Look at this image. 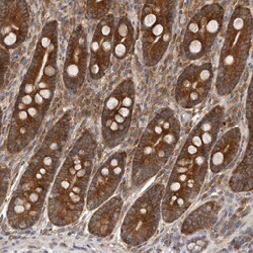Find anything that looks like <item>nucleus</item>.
Here are the masks:
<instances>
[{"instance_id":"6ab92c4d","label":"nucleus","mask_w":253,"mask_h":253,"mask_svg":"<svg viewBox=\"0 0 253 253\" xmlns=\"http://www.w3.org/2000/svg\"><path fill=\"white\" fill-rule=\"evenodd\" d=\"M135 46V28L128 15H123L116 23L113 37V57L124 60L129 57Z\"/></svg>"},{"instance_id":"1a4fd4ad","label":"nucleus","mask_w":253,"mask_h":253,"mask_svg":"<svg viewBox=\"0 0 253 253\" xmlns=\"http://www.w3.org/2000/svg\"><path fill=\"white\" fill-rule=\"evenodd\" d=\"M136 103V85L133 78H125L103 102L100 133L103 146L114 149L129 135Z\"/></svg>"},{"instance_id":"6e6552de","label":"nucleus","mask_w":253,"mask_h":253,"mask_svg":"<svg viewBox=\"0 0 253 253\" xmlns=\"http://www.w3.org/2000/svg\"><path fill=\"white\" fill-rule=\"evenodd\" d=\"M164 187L161 183L151 184L126 213L120 230L121 240L126 245L137 247L154 237L162 219Z\"/></svg>"},{"instance_id":"f8f14e48","label":"nucleus","mask_w":253,"mask_h":253,"mask_svg":"<svg viewBox=\"0 0 253 253\" xmlns=\"http://www.w3.org/2000/svg\"><path fill=\"white\" fill-rule=\"evenodd\" d=\"M126 153L123 150L112 153L93 173L86 199V209L94 211L114 197L125 175Z\"/></svg>"},{"instance_id":"2eb2a0df","label":"nucleus","mask_w":253,"mask_h":253,"mask_svg":"<svg viewBox=\"0 0 253 253\" xmlns=\"http://www.w3.org/2000/svg\"><path fill=\"white\" fill-rule=\"evenodd\" d=\"M116 17L109 14L97 23L89 44L88 74L92 80H99L107 74L113 57V37Z\"/></svg>"},{"instance_id":"9d476101","label":"nucleus","mask_w":253,"mask_h":253,"mask_svg":"<svg viewBox=\"0 0 253 253\" xmlns=\"http://www.w3.org/2000/svg\"><path fill=\"white\" fill-rule=\"evenodd\" d=\"M224 7L217 2L202 6L189 19L181 42V54L189 61H198L213 49L223 29Z\"/></svg>"},{"instance_id":"f3484780","label":"nucleus","mask_w":253,"mask_h":253,"mask_svg":"<svg viewBox=\"0 0 253 253\" xmlns=\"http://www.w3.org/2000/svg\"><path fill=\"white\" fill-rule=\"evenodd\" d=\"M123 207L122 197L114 196L96 208L87 225L89 233L99 238L110 236L121 219Z\"/></svg>"},{"instance_id":"9b49d317","label":"nucleus","mask_w":253,"mask_h":253,"mask_svg":"<svg viewBox=\"0 0 253 253\" xmlns=\"http://www.w3.org/2000/svg\"><path fill=\"white\" fill-rule=\"evenodd\" d=\"M215 81L212 63H193L179 74L174 89L176 103L184 110H193L209 96Z\"/></svg>"},{"instance_id":"20e7f679","label":"nucleus","mask_w":253,"mask_h":253,"mask_svg":"<svg viewBox=\"0 0 253 253\" xmlns=\"http://www.w3.org/2000/svg\"><path fill=\"white\" fill-rule=\"evenodd\" d=\"M96 153L93 134L84 131L62 161L47 202L48 217L54 226H70L83 214Z\"/></svg>"},{"instance_id":"423d86ee","label":"nucleus","mask_w":253,"mask_h":253,"mask_svg":"<svg viewBox=\"0 0 253 253\" xmlns=\"http://www.w3.org/2000/svg\"><path fill=\"white\" fill-rule=\"evenodd\" d=\"M253 34L250 8L238 5L232 12L221 49L215 86L220 96H228L235 90L245 71Z\"/></svg>"},{"instance_id":"dca6fc26","label":"nucleus","mask_w":253,"mask_h":253,"mask_svg":"<svg viewBox=\"0 0 253 253\" xmlns=\"http://www.w3.org/2000/svg\"><path fill=\"white\" fill-rule=\"evenodd\" d=\"M242 132L234 126L216 140L209 157V170L213 174H220L229 169L235 162L241 149Z\"/></svg>"},{"instance_id":"f03ea898","label":"nucleus","mask_w":253,"mask_h":253,"mask_svg":"<svg viewBox=\"0 0 253 253\" xmlns=\"http://www.w3.org/2000/svg\"><path fill=\"white\" fill-rule=\"evenodd\" d=\"M72 126V113L67 111L51 126L29 160L6 210L7 222L12 229L28 230L39 222L62 164Z\"/></svg>"},{"instance_id":"0eeeda50","label":"nucleus","mask_w":253,"mask_h":253,"mask_svg":"<svg viewBox=\"0 0 253 253\" xmlns=\"http://www.w3.org/2000/svg\"><path fill=\"white\" fill-rule=\"evenodd\" d=\"M177 13L173 0H150L142 7L140 16L141 52L146 67L158 65L169 48Z\"/></svg>"},{"instance_id":"412c9836","label":"nucleus","mask_w":253,"mask_h":253,"mask_svg":"<svg viewBox=\"0 0 253 253\" xmlns=\"http://www.w3.org/2000/svg\"><path fill=\"white\" fill-rule=\"evenodd\" d=\"M112 1H89L86 2V15L92 20H99L110 14Z\"/></svg>"},{"instance_id":"4468645a","label":"nucleus","mask_w":253,"mask_h":253,"mask_svg":"<svg viewBox=\"0 0 253 253\" xmlns=\"http://www.w3.org/2000/svg\"><path fill=\"white\" fill-rule=\"evenodd\" d=\"M31 11L24 0H0L1 46L7 51L22 46L30 32Z\"/></svg>"},{"instance_id":"f257e3e1","label":"nucleus","mask_w":253,"mask_h":253,"mask_svg":"<svg viewBox=\"0 0 253 253\" xmlns=\"http://www.w3.org/2000/svg\"><path fill=\"white\" fill-rule=\"evenodd\" d=\"M58 53L59 26L53 19L42 29L20 82L6 138L10 154L24 151L35 140L51 109L59 76Z\"/></svg>"},{"instance_id":"7ed1b4c3","label":"nucleus","mask_w":253,"mask_h":253,"mask_svg":"<svg viewBox=\"0 0 253 253\" xmlns=\"http://www.w3.org/2000/svg\"><path fill=\"white\" fill-rule=\"evenodd\" d=\"M224 119V108L216 105L188 134L164 187L162 220L166 224L180 219L200 195L209 170L210 153L219 137Z\"/></svg>"},{"instance_id":"a211bd4d","label":"nucleus","mask_w":253,"mask_h":253,"mask_svg":"<svg viewBox=\"0 0 253 253\" xmlns=\"http://www.w3.org/2000/svg\"><path fill=\"white\" fill-rule=\"evenodd\" d=\"M220 205L216 201H209L199 206L189 214L181 225V233L193 235L212 227L218 220Z\"/></svg>"},{"instance_id":"aec40b11","label":"nucleus","mask_w":253,"mask_h":253,"mask_svg":"<svg viewBox=\"0 0 253 253\" xmlns=\"http://www.w3.org/2000/svg\"><path fill=\"white\" fill-rule=\"evenodd\" d=\"M252 162H253V152L251 137L249 135L248 143L244 155L240 162L235 167L229 179V187L233 193L242 194L249 193L253 187L252 178Z\"/></svg>"},{"instance_id":"4be33fe9","label":"nucleus","mask_w":253,"mask_h":253,"mask_svg":"<svg viewBox=\"0 0 253 253\" xmlns=\"http://www.w3.org/2000/svg\"><path fill=\"white\" fill-rule=\"evenodd\" d=\"M9 61H10V57H9V51L5 50L4 48L1 49V62H2V85L5 80V75L9 66Z\"/></svg>"},{"instance_id":"ddd939ff","label":"nucleus","mask_w":253,"mask_h":253,"mask_svg":"<svg viewBox=\"0 0 253 253\" xmlns=\"http://www.w3.org/2000/svg\"><path fill=\"white\" fill-rule=\"evenodd\" d=\"M89 67V45L87 34L82 25L76 26L70 34L63 64L62 79L65 88L77 93L85 82Z\"/></svg>"},{"instance_id":"39448f33","label":"nucleus","mask_w":253,"mask_h":253,"mask_svg":"<svg viewBox=\"0 0 253 253\" xmlns=\"http://www.w3.org/2000/svg\"><path fill=\"white\" fill-rule=\"evenodd\" d=\"M181 136V124L170 108L157 111L143 131L132 162L131 181L139 188L154 178L170 160Z\"/></svg>"}]
</instances>
